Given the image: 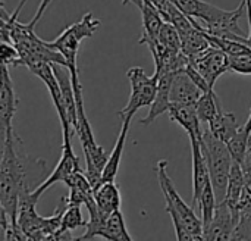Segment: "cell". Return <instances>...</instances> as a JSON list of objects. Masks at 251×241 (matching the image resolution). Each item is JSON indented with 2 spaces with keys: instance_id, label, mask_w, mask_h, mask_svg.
Listing matches in <instances>:
<instances>
[{
  "instance_id": "cell-1",
  "label": "cell",
  "mask_w": 251,
  "mask_h": 241,
  "mask_svg": "<svg viewBox=\"0 0 251 241\" xmlns=\"http://www.w3.org/2000/svg\"><path fill=\"white\" fill-rule=\"evenodd\" d=\"M47 163L29 156L13 127L3 134L0 165V208L18 224V203L24 193L34 191L46 178Z\"/></svg>"
},
{
  "instance_id": "cell-2",
  "label": "cell",
  "mask_w": 251,
  "mask_h": 241,
  "mask_svg": "<svg viewBox=\"0 0 251 241\" xmlns=\"http://www.w3.org/2000/svg\"><path fill=\"white\" fill-rule=\"evenodd\" d=\"M168 162L160 161L156 166V174L159 180V186L162 188L165 197V211L169 214L176 239L181 241L204 240L203 237V221L199 218L193 206H188L184 199L178 194L171 177L168 175Z\"/></svg>"
},
{
  "instance_id": "cell-3",
  "label": "cell",
  "mask_w": 251,
  "mask_h": 241,
  "mask_svg": "<svg viewBox=\"0 0 251 241\" xmlns=\"http://www.w3.org/2000/svg\"><path fill=\"white\" fill-rule=\"evenodd\" d=\"M201 150L209 166L210 180H212V186L216 194V200L218 203H221L225 200V196H226V188H228V181H229V174H231L234 158L226 143L219 140L216 135H213L210 130L203 131Z\"/></svg>"
},
{
  "instance_id": "cell-4",
  "label": "cell",
  "mask_w": 251,
  "mask_h": 241,
  "mask_svg": "<svg viewBox=\"0 0 251 241\" xmlns=\"http://www.w3.org/2000/svg\"><path fill=\"white\" fill-rule=\"evenodd\" d=\"M100 19L94 18L91 12H87L78 22L69 25L65 28L63 32H60L53 41H49V44L60 52L63 57L66 59L68 68L71 69V74H79L78 71V63H76V56L79 46L84 38L93 37V34L97 31L100 27Z\"/></svg>"
},
{
  "instance_id": "cell-5",
  "label": "cell",
  "mask_w": 251,
  "mask_h": 241,
  "mask_svg": "<svg viewBox=\"0 0 251 241\" xmlns=\"http://www.w3.org/2000/svg\"><path fill=\"white\" fill-rule=\"evenodd\" d=\"M126 77L131 84V94L128 103L124 109L118 110V116L122 121H132L134 115L138 109L151 106L159 85V77L154 74L153 77L146 75L141 66H132L126 71Z\"/></svg>"
},
{
  "instance_id": "cell-6",
  "label": "cell",
  "mask_w": 251,
  "mask_h": 241,
  "mask_svg": "<svg viewBox=\"0 0 251 241\" xmlns=\"http://www.w3.org/2000/svg\"><path fill=\"white\" fill-rule=\"evenodd\" d=\"M63 133V146H62V156H60V161L59 163L56 165V168L53 169V172L32 191L38 199L41 197V194L49 190L51 186H54L56 183L62 181L65 183V180L74 174L75 171H82L81 169V161L79 158L75 155L74 149H72V144H71V140H72V135L74 133L72 131H62Z\"/></svg>"
},
{
  "instance_id": "cell-7",
  "label": "cell",
  "mask_w": 251,
  "mask_h": 241,
  "mask_svg": "<svg viewBox=\"0 0 251 241\" xmlns=\"http://www.w3.org/2000/svg\"><path fill=\"white\" fill-rule=\"evenodd\" d=\"M26 68L46 84V87L50 93L51 102L57 110V115H59V119L62 124V131L75 133L69 119H68V110H66V105L63 100V94H62V90H60V85H59V81L56 78V74L53 71L51 63H49V62H29V63H26Z\"/></svg>"
},
{
  "instance_id": "cell-8",
  "label": "cell",
  "mask_w": 251,
  "mask_h": 241,
  "mask_svg": "<svg viewBox=\"0 0 251 241\" xmlns=\"http://www.w3.org/2000/svg\"><path fill=\"white\" fill-rule=\"evenodd\" d=\"M238 219L240 208L232 206L225 200L218 203L212 221L203 230L204 240H231Z\"/></svg>"
},
{
  "instance_id": "cell-9",
  "label": "cell",
  "mask_w": 251,
  "mask_h": 241,
  "mask_svg": "<svg viewBox=\"0 0 251 241\" xmlns=\"http://www.w3.org/2000/svg\"><path fill=\"white\" fill-rule=\"evenodd\" d=\"M193 65L199 69V72L207 80L209 85L213 88L218 78L229 71V54H226L224 50L218 47L210 46L193 62Z\"/></svg>"
},
{
  "instance_id": "cell-10",
  "label": "cell",
  "mask_w": 251,
  "mask_h": 241,
  "mask_svg": "<svg viewBox=\"0 0 251 241\" xmlns=\"http://www.w3.org/2000/svg\"><path fill=\"white\" fill-rule=\"evenodd\" d=\"M19 99L13 88V81L9 75L6 65H1V82H0V127L1 134L12 128V121L18 109Z\"/></svg>"
},
{
  "instance_id": "cell-11",
  "label": "cell",
  "mask_w": 251,
  "mask_h": 241,
  "mask_svg": "<svg viewBox=\"0 0 251 241\" xmlns=\"http://www.w3.org/2000/svg\"><path fill=\"white\" fill-rule=\"evenodd\" d=\"M193 153V206L197 205L200 196L209 184H212L209 166L201 150V140H190Z\"/></svg>"
},
{
  "instance_id": "cell-12",
  "label": "cell",
  "mask_w": 251,
  "mask_h": 241,
  "mask_svg": "<svg viewBox=\"0 0 251 241\" xmlns=\"http://www.w3.org/2000/svg\"><path fill=\"white\" fill-rule=\"evenodd\" d=\"M168 113L174 122L181 125L188 133L190 140H201L203 138L201 121L199 118L196 105L171 103Z\"/></svg>"
},
{
  "instance_id": "cell-13",
  "label": "cell",
  "mask_w": 251,
  "mask_h": 241,
  "mask_svg": "<svg viewBox=\"0 0 251 241\" xmlns=\"http://www.w3.org/2000/svg\"><path fill=\"white\" fill-rule=\"evenodd\" d=\"M174 75L175 74H169V72H162V74L157 75L159 77L157 93H156V97H154V100H153V103L150 106V110H149L147 116L140 121L141 125L153 124L160 115H163L165 112L169 110V107H171V85H172Z\"/></svg>"
},
{
  "instance_id": "cell-14",
  "label": "cell",
  "mask_w": 251,
  "mask_h": 241,
  "mask_svg": "<svg viewBox=\"0 0 251 241\" xmlns=\"http://www.w3.org/2000/svg\"><path fill=\"white\" fill-rule=\"evenodd\" d=\"M201 94L203 91L194 84V81L185 71L174 75L171 85V103L196 105Z\"/></svg>"
},
{
  "instance_id": "cell-15",
  "label": "cell",
  "mask_w": 251,
  "mask_h": 241,
  "mask_svg": "<svg viewBox=\"0 0 251 241\" xmlns=\"http://www.w3.org/2000/svg\"><path fill=\"white\" fill-rule=\"evenodd\" d=\"M210 46L212 44L204 34V28L200 25H196L181 34V52L188 57L191 63Z\"/></svg>"
},
{
  "instance_id": "cell-16",
  "label": "cell",
  "mask_w": 251,
  "mask_h": 241,
  "mask_svg": "<svg viewBox=\"0 0 251 241\" xmlns=\"http://www.w3.org/2000/svg\"><path fill=\"white\" fill-rule=\"evenodd\" d=\"M94 199H96L99 211L106 214V215H110V214L119 211L121 205H122L121 190L115 181L101 183L94 190Z\"/></svg>"
},
{
  "instance_id": "cell-17",
  "label": "cell",
  "mask_w": 251,
  "mask_h": 241,
  "mask_svg": "<svg viewBox=\"0 0 251 241\" xmlns=\"http://www.w3.org/2000/svg\"><path fill=\"white\" fill-rule=\"evenodd\" d=\"M129 124L131 121H122V127L119 131V135L116 138L115 147L109 155V159L106 162V166L103 169V175H101V183L106 181H115L119 166H121V161H122V155H124V149H125V141L129 133Z\"/></svg>"
},
{
  "instance_id": "cell-18",
  "label": "cell",
  "mask_w": 251,
  "mask_h": 241,
  "mask_svg": "<svg viewBox=\"0 0 251 241\" xmlns=\"http://www.w3.org/2000/svg\"><path fill=\"white\" fill-rule=\"evenodd\" d=\"M209 130L219 140L228 143L238 133L240 125L232 112H225L224 109H221L218 112V115L209 122Z\"/></svg>"
},
{
  "instance_id": "cell-19",
  "label": "cell",
  "mask_w": 251,
  "mask_h": 241,
  "mask_svg": "<svg viewBox=\"0 0 251 241\" xmlns=\"http://www.w3.org/2000/svg\"><path fill=\"white\" fill-rule=\"evenodd\" d=\"M87 224L88 222L82 218L81 206L79 205H68V202H66V208H65L63 216H62L60 230L56 236V240H75V237H72L71 233L78 228L87 227Z\"/></svg>"
},
{
  "instance_id": "cell-20",
  "label": "cell",
  "mask_w": 251,
  "mask_h": 241,
  "mask_svg": "<svg viewBox=\"0 0 251 241\" xmlns=\"http://www.w3.org/2000/svg\"><path fill=\"white\" fill-rule=\"evenodd\" d=\"M100 239H104V240L110 241H132L134 239L131 237V234L128 233L126 230V225H125V218L119 211L113 212L109 215L104 227L101 228L100 234H99Z\"/></svg>"
},
{
  "instance_id": "cell-21",
  "label": "cell",
  "mask_w": 251,
  "mask_h": 241,
  "mask_svg": "<svg viewBox=\"0 0 251 241\" xmlns=\"http://www.w3.org/2000/svg\"><path fill=\"white\" fill-rule=\"evenodd\" d=\"M244 187H246V177H244L243 166H241L240 162L234 161L232 168H231V174H229L225 202L232 205V206L240 208V202H241V197H243Z\"/></svg>"
},
{
  "instance_id": "cell-22",
  "label": "cell",
  "mask_w": 251,
  "mask_h": 241,
  "mask_svg": "<svg viewBox=\"0 0 251 241\" xmlns=\"http://www.w3.org/2000/svg\"><path fill=\"white\" fill-rule=\"evenodd\" d=\"M196 109H197L200 121L209 124L218 115V112L222 109L219 97L216 96L215 90L203 93L201 97L199 99V102L196 103Z\"/></svg>"
},
{
  "instance_id": "cell-23",
  "label": "cell",
  "mask_w": 251,
  "mask_h": 241,
  "mask_svg": "<svg viewBox=\"0 0 251 241\" xmlns=\"http://www.w3.org/2000/svg\"><path fill=\"white\" fill-rule=\"evenodd\" d=\"M204 34L209 40V43L213 47H218L221 50H224L226 54L229 56H237V54H244V53H251V49L249 44H246L244 41L240 40H231V38H225V37H219V35H213L210 32H207L204 29Z\"/></svg>"
},
{
  "instance_id": "cell-24",
  "label": "cell",
  "mask_w": 251,
  "mask_h": 241,
  "mask_svg": "<svg viewBox=\"0 0 251 241\" xmlns=\"http://www.w3.org/2000/svg\"><path fill=\"white\" fill-rule=\"evenodd\" d=\"M251 131L246 128V125L240 127L238 133L226 143L234 161L243 163L244 158H246V152H247V146H249V138H250Z\"/></svg>"
},
{
  "instance_id": "cell-25",
  "label": "cell",
  "mask_w": 251,
  "mask_h": 241,
  "mask_svg": "<svg viewBox=\"0 0 251 241\" xmlns=\"http://www.w3.org/2000/svg\"><path fill=\"white\" fill-rule=\"evenodd\" d=\"M231 240H251V205H240V219Z\"/></svg>"
},
{
  "instance_id": "cell-26",
  "label": "cell",
  "mask_w": 251,
  "mask_h": 241,
  "mask_svg": "<svg viewBox=\"0 0 251 241\" xmlns=\"http://www.w3.org/2000/svg\"><path fill=\"white\" fill-rule=\"evenodd\" d=\"M159 40L171 50L181 52V34L176 27L171 22H165L159 32Z\"/></svg>"
},
{
  "instance_id": "cell-27",
  "label": "cell",
  "mask_w": 251,
  "mask_h": 241,
  "mask_svg": "<svg viewBox=\"0 0 251 241\" xmlns=\"http://www.w3.org/2000/svg\"><path fill=\"white\" fill-rule=\"evenodd\" d=\"M229 71L243 75H251V53L229 56Z\"/></svg>"
},
{
  "instance_id": "cell-28",
  "label": "cell",
  "mask_w": 251,
  "mask_h": 241,
  "mask_svg": "<svg viewBox=\"0 0 251 241\" xmlns=\"http://www.w3.org/2000/svg\"><path fill=\"white\" fill-rule=\"evenodd\" d=\"M1 65H6V66L21 65V54L12 43L1 41Z\"/></svg>"
},
{
  "instance_id": "cell-29",
  "label": "cell",
  "mask_w": 251,
  "mask_h": 241,
  "mask_svg": "<svg viewBox=\"0 0 251 241\" xmlns=\"http://www.w3.org/2000/svg\"><path fill=\"white\" fill-rule=\"evenodd\" d=\"M185 72L190 75V78L194 81V84L203 91V93H206V91H210V90H213L210 85H209V82H207V80L199 72V69L193 65V63H188V66L185 68Z\"/></svg>"
},
{
  "instance_id": "cell-30",
  "label": "cell",
  "mask_w": 251,
  "mask_h": 241,
  "mask_svg": "<svg viewBox=\"0 0 251 241\" xmlns=\"http://www.w3.org/2000/svg\"><path fill=\"white\" fill-rule=\"evenodd\" d=\"M246 128L251 131V112H250V116H249V119H247V124H246Z\"/></svg>"
}]
</instances>
